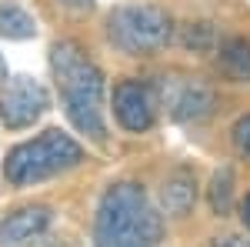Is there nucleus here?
I'll return each mask as SVG.
<instances>
[{"instance_id":"nucleus-15","label":"nucleus","mask_w":250,"mask_h":247,"mask_svg":"<svg viewBox=\"0 0 250 247\" xmlns=\"http://www.w3.org/2000/svg\"><path fill=\"white\" fill-rule=\"evenodd\" d=\"M210 247H250V237H244V234H224V237H213Z\"/></svg>"},{"instance_id":"nucleus-5","label":"nucleus","mask_w":250,"mask_h":247,"mask_svg":"<svg viewBox=\"0 0 250 247\" xmlns=\"http://www.w3.org/2000/svg\"><path fill=\"white\" fill-rule=\"evenodd\" d=\"M157 97L180 124H204L217 111V90L204 77H164L157 80Z\"/></svg>"},{"instance_id":"nucleus-12","label":"nucleus","mask_w":250,"mask_h":247,"mask_svg":"<svg viewBox=\"0 0 250 247\" xmlns=\"http://www.w3.org/2000/svg\"><path fill=\"white\" fill-rule=\"evenodd\" d=\"M37 34V20L20 3H0V37L7 40H30Z\"/></svg>"},{"instance_id":"nucleus-17","label":"nucleus","mask_w":250,"mask_h":247,"mask_svg":"<svg viewBox=\"0 0 250 247\" xmlns=\"http://www.w3.org/2000/svg\"><path fill=\"white\" fill-rule=\"evenodd\" d=\"M240 221H244V227L250 230V194L244 197V204H240Z\"/></svg>"},{"instance_id":"nucleus-3","label":"nucleus","mask_w":250,"mask_h":247,"mask_svg":"<svg viewBox=\"0 0 250 247\" xmlns=\"http://www.w3.org/2000/svg\"><path fill=\"white\" fill-rule=\"evenodd\" d=\"M83 164V147L60 127L37 134L17 144L3 160V177L10 187H34L57 174H67Z\"/></svg>"},{"instance_id":"nucleus-7","label":"nucleus","mask_w":250,"mask_h":247,"mask_svg":"<svg viewBox=\"0 0 250 247\" xmlns=\"http://www.w3.org/2000/svg\"><path fill=\"white\" fill-rule=\"evenodd\" d=\"M50 111V94L34 77H10L0 87V124L7 131H27Z\"/></svg>"},{"instance_id":"nucleus-9","label":"nucleus","mask_w":250,"mask_h":247,"mask_svg":"<svg viewBox=\"0 0 250 247\" xmlns=\"http://www.w3.org/2000/svg\"><path fill=\"white\" fill-rule=\"evenodd\" d=\"M197 204V177L190 167H173L160 184V214L187 217Z\"/></svg>"},{"instance_id":"nucleus-6","label":"nucleus","mask_w":250,"mask_h":247,"mask_svg":"<svg viewBox=\"0 0 250 247\" xmlns=\"http://www.w3.org/2000/svg\"><path fill=\"white\" fill-rule=\"evenodd\" d=\"M110 111H114V120L127 134L154 131L157 114H160L157 84L154 80H140V77H124V80H117L114 94H110Z\"/></svg>"},{"instance_id":"nucleus-13","label":"nucleus","mask_w":250,"mask_h":247,"mask_svg":"<svg viewBox=\"0 0 250 247\" xmlns=\"http://www.w3.org/2000/svg\"><path fill=\"white\" fill-rule=\"evenodd\" d=\"M180 44L193 50V54H213L217 44H220V34L217 27L207 23V20H197V23H184L180 27Z\"/></svg>"},{"instance_id":"nucleus-11","label":"nucleus","mask_w":250,"mask_h":247,"mask_svg":"<svg viewBox=\"0 0 250 247\" xmlns=\"http://www.w3.org/2000/svg\"><path fill=\"white\" fill-rule=\"evenodd\" d=\"M233 197H237V177H233V167H217L210 177V187H207V201H210V210L217 217H227L233 210Z\"/></svg>"},{"instance_id":"nucleus-4","label":"nucleus","mask_w":250,"mask_h":247,"mask_svg":"<svg viewBox=\"0 0 250 247\" xmlns=\"http://www.w3.org/2000/svg\"><path fill=\"white\" fill-rule=\"evenodd\" d=\"M173 37V20L157 3H120L107 17V40L127 57H150Z\"/></svg>"},{"instance_id":"nucleus-19","label":"nucleus","mask_w":250,"mask_h":247,"mask_svg":"<svg viewBox=\"0 0 250 247\" xmlns=\"http://www.w3.org/2000/svg\"><path fill=\"white\" fill-rule=\"evenodd\" d=\"M0 80H7V64H3V57H0Z\"/></svg>"},{"instance_id":"nucleus-16","label":"nucleus","mask_w":250,"mask_h":247,"mask_svg":"<svg viewBox=\"0 0 250 247\" xmlns=\"http://www.w3.org/2000/svg\"><path fill=\"white\" fill-rule=\"evenodd\" d=\"M57 3L70 7V10H77V14H83V10H90V7H94V0H57Z\"/></svg>"},{"instance_id":"nucleus-18","label":"nucleus","mask_w":250,"mask_h":247,"mask_svg":"<svg viewBox=\"0 0 250 247\" xmlns=\"http://www.w3.org/2000/svg\"><path fill=\"white\" fill-rule=\"evenodd\" d=\"M40 247H70V244H63V241H37Z\"/></svg>"},{"instance_id":"nucleus-14","label":"nucleus","mask_w":250,"mask_h":247,"mask_svg":"<svg viewBox=\"0 0 250 247\" xmlns=\"http://www.w3.org/2000/svg\"><path fill=\"white\" fill-rule=\"evenodd\" d=\"M230 140H233V151L240 154V157H247V160H250V114H244L240 120H237V124H233Z\"/></svg>"},{"instance_id":"nucleus-1","label":"nucleus","mask_w":250,"mask_h":247,"mask_svg":"<svg viewBox=\"0 0 250 247\" xmlns=\"http://www.w3.org/2000/svg\"><path fill=\"white\" fill-rule=\"evenodd\" d=\"M50 74H54L67 120L77 127V134L104 144L107 140V84L94 57L77 40H57L50 47Z\"/></svg>"},{"instance_id":"nucleus-8","label":"nucleus","mask_w":250,"mask_h":247,"mask_svg":"<svg viewBox=\"0 0 250 247\" xmlns=\"http://www.w3.org/2000/svg\"><path fill=\"white\" fill-rule=\"evenodd\" d=\"M50 221H54V210L47 204L17 207L14 214H7L0 221V247H30L34 241H40L47 234Z\"/></svg>"},{"instance_id":"nucleus-2","label":"nucleus","mask_w":250,"mask_h":247,"mask_svg":"<svg viewBox=\"0 0 250 247\" xmlns=\"http://www.w3.org/2000/svg\"><path fill=\"white\" fill-rule=\"evenodd\" d=\"M164 241V214L134 180L104 190L94 217V247H157Z\"/></svg>"},{"instance_id":"nucleus-10","label":"nucleus","mask_w":250,"mask_h":247,"mask_svg":"<svg viewBox=\"0 0 250 247\" xmlns=\"http://www.w3.org/2000/svg\"><path fill=\"white\" fill-rule=\"evenodd\" d=\"M217 74L227 84H250V40L227 37L217 44Z\"/></svg>"}]
</instances>
